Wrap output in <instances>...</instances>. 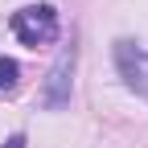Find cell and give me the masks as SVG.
Returning a JSON list of instances; mask_svg holds the SVG:
<instances>
[{"instance_id":"cell-1","label":"cell","mask_w":148,"mask_h":148,"mask_svg":"<svg viewBox=\"0 0 148 148\" xmlns=\"http://www.w3.org/2000/svg\"><path fill=\"white\" fill-rule=\"evenodd\" d=\"M12 33H16V41L37 49V45H49V41H58V8L53 4H29L21 12H12Z\"/></svg>"},{"instance_id":"cell-4","label":"cell","mask_w":148,"mask_h":148,"mask_svg":"<svg viewBox=\"0 0 148 148\" xmlns=\"http://www.w3.org/2000/svg\"><path fill=\"white\" fill-rule=\"evenodd\" d=\"M16 78H21V66H16V58H4V53H0V95L16 90Z\"/></svg>"},{"instance_id":"cell-2","label":"cell","mask_w":148,"mask_h":148,"mask_svg":"<svg viewBox=\"0 0 148 148\" xmlns=\"http://www.w3.org/2000/svg\"><path fill=\"white\" fill-rule=\"evenodd\" d=\"M74 62H78V53H74V45H70V49H62V53H58V62L49 66L45 82H41V107H45V111H58V107H66V103H70Z\"/></svg>"},{"instance_id":"cell-5","label":"cell","mask_w":148,"mask_h":148,"mask_svg":"<svg viewBox=\"0 0 148 148\" xmlns=\"http://www.w3.org/2000/svg\"><path fill=\"white\" fill-rule=\"evenodd\" d=\"M4 148H25V136H21V132H16V136H8V140H4Z\"/></svg>"},{"instance_id":"cell-3","label":"cell","mask_w":148,"mask_h":148,"mask_svg":"<svg viewBox=\"0 0 148 148\" xmlns=\"http://www.w3.org/2000/svg\"><path fill=\"white\" fill-rule=\"evenodd\" d=\"M115 66H119V78L127 82V90L148 99V49L123 37V41H115Z\"/></svg>"}]
</instances>
